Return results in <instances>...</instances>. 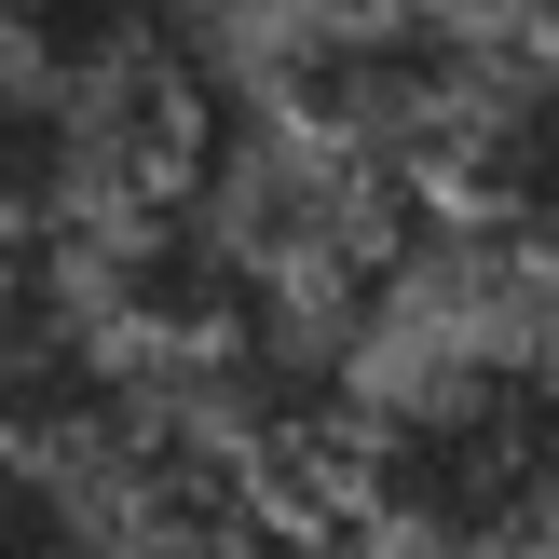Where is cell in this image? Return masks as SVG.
Segmentation results:
<instances>
[{
	"label": "cell",
	"instance_id": "1",
	"mask_svg": "<svg viewBox=\"0 0 559 559\" xmlns=\"http://www.w3.org/2000/svg\"><path fill=\"white\" fill-rule=\"evenodd\" d=\"M82 191H96L82 96L0 41V233H69V205H82Z\"/></svg>",
	"mask_w": 559,
	"mask_h": 559
}]
</instances>
